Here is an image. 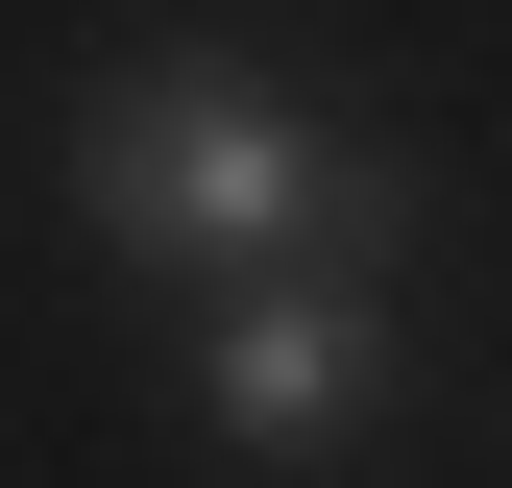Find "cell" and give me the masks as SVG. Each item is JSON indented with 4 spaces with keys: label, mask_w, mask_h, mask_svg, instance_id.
Masks as SVG:
<instances>
[{
    "label": "cell",
    "mask_w": 512,
    "mask_h": 488,
    "mask_svg": "<svg viewBox=\"0 0 512 488\" xmlns=\"http://www.w3.org/2000/svg\"><path fill=\"white\" fill-rule=\"evenodd\" d=\"M74 196L171 269H391L415 244V171H366L317 98H269L244 49H147V74L74 98Z\"/></svg>",
    "instance_id": "1"
},
{
    "label": "cell",
    "mask_w": 512,
    "mask_h": 488,
    "mask_svg": "<svg viewBox=\"0 0 512 488\" xmlns=\"http://www.w3.org/2000/svg\"><path fill=\"white\" fill-rule=\"evenodd\" d=\"M366 391H391V293H366V269H244L220 293V342H196V415H220V440H342V415Z\"/></svg>",
    "instance_id": "2"
}]
</instances>
